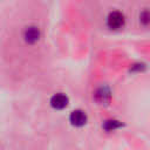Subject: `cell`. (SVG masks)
<instances>
[{
	"label": "cell",
	"mask_w": 150,
	"mask_h": 150,
	"mask_svg": "<svg viewBox=\"0 0 150 150\" xmlns=\"http://www.w3.org/2000/svg\"><path fill=\"white\" fill-rule=\"evenodd\" d=\"M123 127V123L118 120H115V118H109V120H105L103 123H102V128L105 130V131H114L116 129H120Z\"/></svg>",
	"instance_id": "6"
},
{
	"label": "cell",
	"mask_w": 150,
	"mask_h": 150,
	"mask_svg": "<svg viewBox=\"0 0 150 150\" xmlns=\"http://www.w3.org/2000/svg\"><path fill=\"white\" fill-rule=\"evenodd\" d=\"M23 38H25V41L27 43H35L39 39H40V30L36 26H29L25 29L23 32Z\"/></svg>",
	"instance_id": "5"
},
{
	"label": "cell",
	"mask_w": 150,
	"mask_h": 150,
	"mask_svg": "<svg viewBox=\"0 0 150 150\" xmlns=\"http://www.w3.org/2000/svg\"><path fill=\"white\" fill-rule=\"evenodd\" d=\"M94 98L98 104L102 105H107L110 103L111 101V91L110 88L108 86H101L96 89L95 94H94Z\"/></svg>",
	"instance_id": "1"
},
{
	"label": "cell",
	"mask_w": 150,
	"mask_h": 150,
	"mask_svg": "<svg viewBox=\"0 0 150 150\" xmlns=\"http://www.w3.org/2000/svg\"><path fill=\"white\" fill-rule=\"evenodd\" d=\"M68 97L62 94V93H57L55 95L52 96L50 98V105L54 108V109H57V110H61V109H64L67 105H68Z\"/></svg>",
	"instance_id": "4"
},
{
	"label": "cell",
	"mask_w": 150,
	"mask_h": 150,
	"mask_svg": "<svg viewBox=\"0 0 150 150\" xmlns=\"http://www.w3.org/2000/svg\"><path fill=\"white\" fill-rule=\"evenodd\" d=\"M87 120H88L87 114L81 109H76L71 111L69 115V122L74 127H83L87 123Z\"/></svg>",
	"instance_id": "3"
},
{
	"label": "cell",
	"mask_w": 150,
	"mask_h": 150,
	"mask_svg": "<svg viewBox=\"0 0 150 150\" xmlns=\"http://www.w3.org/2000/svg\"><path fill=\"white\" fill-rule=\"evenodd\" d=\"M139 21H141L144 26H146V25L150 23V11H149V9L142 11V13L139 14Z\"/></svg>",
	"instance_id": "7"
},
{
	"label": "cell",
	"mask_w": 150,
	"mask_h": 150,
	"mask_svg": "<svg viewBox=\"0 0 150 150\" xmlns=\"http://www.w3.org/2000/svg\"><path fill=\"white\" fill-rule=\"evenodd\" d=\"M107 25L111 29H120L124 26V15L121 12H110L107 18Z\"/></svg>",
	"instance_id": "2"
}]
</instances>
